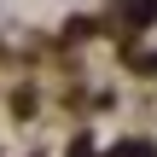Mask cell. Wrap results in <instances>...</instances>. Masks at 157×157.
<instances>
[{
	"instance_id": "cell-1",
	"label": "cell",
	"mask_w": 157,
	"mask_h": 157,
	"mask_svg": "<svg viewBox=\"0 0 157 157\" xmlns=\"http://www.w3.org/2000/svg\"><path fill=\"white\" fill-rule=\"evenodd\" d=\"M111 12H117L128 29H146V23H157V0H111Z\"/></svg>"
},
{
	"instance_id": "cell-2",
	"label": "cell",
	"mask_w": 157,
	"mask_h": 157,
	"mask_svg": "<svg viewBox=\"0 0 157 157\" xmlns=\"http://www.w3.org/2000/svg\"><path fill=\"white\" fill-rule=\"evenodd\" d=\"M111 157H157L146 140H122V146H111Z\"/></svg>"
},
{
	"instance_id": "cell-3",
	"label": "cell",
	"mask_w": 157,
	"mask_h": 157,
	"mask_svg": "<svg viewBox=\"0 0 157 157\" xmlns=\"http://www.w3.org/2000/svg\"><path fill=\"white\" fill-rule=\"evenodd\" d=\"M70 157H93V146H87V140H76V146H70Z\"/></svg>"
}]
</instances>
